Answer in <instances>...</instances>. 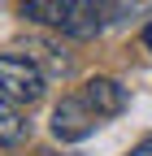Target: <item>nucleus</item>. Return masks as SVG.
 <instances>
[{"label":"nucleus","mask_w":152,"mask_h":156,"mask_svg":"<svg viewBox=\"0 0 152 156\" xmlns=\"http://www.w3.org/2000/svg\"><path fill=\"white\" fill-rule=\"evenodd\" d=\"M96 126H100V117L87 108L83 95H65V100L52 108V134H56L61 143H78V139H87Z\"/></svg>","instance_id":"obj_3"},{"label":"nucleus","mask_w":152,"mask_h":156,"mask_svg":"<svg viewBox=\"0 0 152 156\" xmlns=\"http://www.w3.org/2000/svg\"><path fill=\"white\" fill-rule=\"evenodd\" d=\"M143 48H148V52H152V22H148V26H143Z\"/></svg>","instance_id":"obj_8"},{"label":"nucleus","mask_w":152,"mask_h":156,"mask_svg":"<svg viewBox=\"0 0 152 156\" xmlns=\"http://www.w3.org/2000/svg\"><path fill=\"white\" fill-rule=\"evenodd\" d=\"M26 139H31V122H26L22 104H13V100L0 95V147H17Z\"/></svg>","instance_id":"obj_5"},{"label":"nucleus","mask_w":152,"mask_h":156,"mask_svg":"<svg viewBox=\"0 0 152 156\" xmlns=\"http://www.w3.org/2000/svg\"><path fill=\"white\" fill-rule=\"evenodd\" d=\"M26 56H31L44 74H70V69H74V61L61 56V48H52V44H26Z\"/></svg>","instance_id":"obj_6"},{"label":"nucleus","mask_w":152,"mask_h":156,"mask_svg":"<svg viewBox=\"0 0 152 156\" xmlns=\"http://www.w3.org/2000/svg\"><path fill=\"white\" fill-rule=\"evenodd\" d=\"M17 17L48 26L65 39H96L113 22V5L109 0H22Z\"/></svg>","instance_id":"obj_1"},{"label":"nucleus","mask_w":152,"mask_h":156,"mask_svg":"<svg viewBox=\"0 0 152 156\" xmlns=\"http://www.w3.org/2000/svg\"><path fill=\"white\" fill-rule=\"evenodd\" d=\"M83 100H87V108L96 117H118L126 108V87L118 83V78H87Z\"/></svg>","instance_id":"obj_4"},{"label":"nucleus","mask_w":152,"mask_h":156,"mask_svg":"<svg viewBox=\"0 0 152 156\" xmlns=\"http://www.w3.org/2000/svg\"><path fill=\"white\" fill-rule=\"evenodd\" d=\"M130 156H152V139H143V143H139L135 152H130Z\"/></svg>","instance_id":"obj_7"},{"label":"nucleus","mask_w":152,"mask_h":156,"mask_svg":"<svg viewBox=\"0 0 152 156\" xmlns=\"http://www.w3.org/2000/svg\"><path fill=\"white\" fill-rule=\"evenodd\" d=\"M44 91H48V74L31 61V56L22 52H0V95L13 104H39L44 100Z\"/></svg>","instance_id":"obj_2"}]
</instances>
